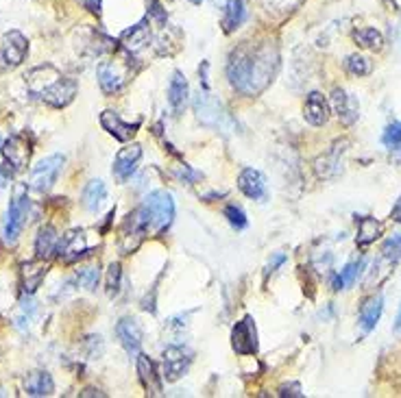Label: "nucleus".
<instances>
[{
  "mask_svg": "<svg viewBox=\"0 0 401 398\" xmlns=\"http://www.w3.org/2000/svg\"><path fill=\"white\" fill-rule=\"evenodd\" d=\"M29 53V39L24 37L20 31H9L3 37V46H0V59L5 61V66L16 68L24 61Z\"/></svg>",
  "mask_w": 401,
  "mask_h": 398,
  "instance_id": "nucleus-9",
  "label": "nucleus"
},
{
  "mask_svg": "<svg viewBox=\"0 0 401 398\" xmlns=\"http://www.w3.org/2000/svg\"><path fill=\"white\" fill-rule=\"evenodd\" d=\"M98 81H100V87H103L105 94H116L124 87L127 83V66H120L118 61H112V63H105L100 66L98 70Z\"/></svg>",
  "mask_w": 401,
  "mask_h": 398,
  "instance_id": "nucleus-16",
  "label": "nucleus"
},
{
  "mask_svg": "<svg viewBox=\"0 0 401 398\" xmlns=\"http://www.w3.org/2000/svg\"><path fill=\"white\" fill-rule=\"evenodd\" d=\"M264 3H266V7H270V5H282L284 9L290 7V0H264Z\"/></svg>",
  "mask_w": 401,
  "mask_h": 398,
  "instance_id": "nucleus-42",
  "label": "nucleus"
},
{
  "mask_svg": "<svg viewBox=\"0 0 401 398\" xmlns=\"http://www.w3.org/2000/svg\"><path fill=\"white\" fill-rule=\"evenodd\" d=\"M232 346L238 355H256L258 353V331L251 316H244L232 329Z\"/></svg>",
  "mask_w": 401,
  "mask_h": 398,
  "instance_id": "nucleus-7",
  "label": "nucleus"
},
{
  "mask_svg": "<svg viewBox=\"0 0 401 398\" xmlns=\"http://www.w3.org/2000/svg\"><path fill=\"white\" fill-rule=\"evenodd\" d=\"M148 27H150V22L142 20V22L136 24V27H131L129 31L122 33L120 42H122V46L127 48L131 55L140 53L144 46H148V42H150V29Z\"/></svg>",
  "mask_w": 401,
  "mask_h": 398,
  "instance_id": "nucleus-21",
  "label": "nucleus"
},
{
  "mask_svg": "<svg viewBox=\"0 0 401 398\" xmlns=\"http://www.w3.org/2000/svg\"><path fill=\"white\" fill-rule=\"evenodd\" d=\"M395 333H401V307H399V313L395 318Z\"/></svg>",
  "mask_w": 401,
  "mask_h": 398,
  "instance_id": "nucleus-44",
  "label": "nucleus"
},
{
  "mask_svg": "<svg viewBox=\"0 0 401 398\" xmlns=\"http://www.w3.org/2000/svg\"><path fill=\"white\" fill-rule=\"evenodd\" d=\"M120 277H122V270H120V263H109V272H107V294L114 296L118 294L120 290Z\"/></svg>",
  "mask_w": 401,
  "mask_h": 398,
  "instance_id": "nucleus-35",
  "label": "nucleus"
},
{
  "mask_svg": "<svg viewBox=\"0 0 401 398\" xmlns=\"http://www.w3.org/2000/svg\"><path fill=\"white\" fill-rule=\"evenodd\" d=\"M100 124H103V129H105L109 135H114L118 142H129V139L138 133V129H140V122H133V124L124 122V120H122L116 111H112V109H107V111L100 113Z\"/></svg>",
  "mask_w": 401,
  "mask_h": 398,
  "instance_id": "nucleus-15",
  "label": "nucleus"
},
{
  "mask_svg": "<svg viewBox=\"0 0 401 398\" xmlns=\"http://www.w3.org/2000/svg\"><path fill=\"white\" fill-rule=\"evenodd\" d=\"M59 248V235L53 227H42L35 240V255L37 259H48Z\"/></svg>",
  "mask_w": 401,
  "mask_h": 398,
  "instance_id": "nucleus-25",
  "label": "nucleus"
},
{
  "mask_svg": "<svg viewBox=\"0 0 401 398\" xmlns=\"http://www.w3.org/2000/svg\"><path fill=\"white\" fill-rule=\"evenodd\" d=\"M138 375L148 396H162L164 375H160L155 361L144 353H138Z\"/></svg>",
  "mask_w": 401,
  "mask_h": 398,
  "instance_id": "nucleus-11",
  "label": "nucleus"
},
{
  "mask_svg": "<svg viewBox=\"0 0 401 398\" xmlns=\"http://www.w3.org/2000/svg\"><path fill=\"white\" fill-rule=\"evenodd\" d=\"M140 211L148 225V235H162L174 218V201L172 196L164 189L150 192L144 203L140 205Z\"/></svg>",
  "mask_w": 401,
  "mask_h": 398,
  "instance_id": "nucleus-3",
  "label": "nucleus"
},
{
  "mask_svg": "<svg viewBox=\"0 0 401 398\" xmlns=\"http://www.w3.org/2000/svg\"><path fill=\"white\" fill-rule=\"evenodd\" d=\"M105 198H107V185L100 179L90 181L83 189V207L88 211H96L100 205H103Z\"/></svg>",
  "mask_w": 401,
  "mask_h": 398,
  "instance_id": "nucleus-27",
  "label": "nucleus"
},
{
  "mask_svg": "<svg viewBox=\"0 0 401 398\" xmlns=\"http://www.w3.org/2000/svg\"><path fill=\"white\" fill-rule=\"evenodd\" d=\"M142 159V146L140 144H131L124 146L118 151L116 159H114V177L124 183L131 179V174L138 170V163Z\"/></svg>",
  "mask_w": 401,
  "mask_h": 398,
  "instance_id": "nucleus-10",
  "label": "nucleus"
},
{
  "mask_svg": "<svg viewBox=\"0 0 401 398\" xmlns=\"http://www.w3.org/2000/svg\"><path fill=\"white\" fill-rule=\"evenodd\" d=\"M13 181V168L9 163L0 166V187H7Z\"/></svg>",
  "mask_w": 401,
  "mask_h": 398,
  "instance_id": "nucleus-37",
  "label": "nucleus"
},
{
  "mask_svg": "<svg viewBox=\"0 0 401 398\" xmlns=\"http://www.w3.org/2000/svg\"><path fill=\"white\" fill-rule=\"evenodd\" d=\"M27 216H29V196H27V187L24 185H18L16 187V194L9 203V209H7V227H5V233H7V242H16L27 225Z\"/></svg>",
  "mask_w": 401,
  "mask_h": 398,
  "instance_id": "nucleus-4",
  "label": "nucleus"
},
{
  "mask_svg": "<svg viewBox=\"0 0 401 398\" xmlns=\"http://www.w3.org/2000/svg\"><path fill=\"white\" fill-rule=\"evenodd\" d=\"M358 222V237H356V242H358V246L360 248H366L369 244H373L375 240H378L380 235H382V222H378L375 218H371V216H362L360 220H356Z\"/></svg>",
  "mask_w": 401,
  "mask_h": 398,
  "instance_id": "nucleus-26",
  "label": "nucleus"
},
{
  "mask_svg": "<svg viewBox=\"0 0 401 398\" xmlns=\"http://www.w3.org/2000/svg\"><path fill=\"white\" fill-rule=\"evenodd\" d=\"M3 155L13 170H22L31 159V144L24 135H11L3 146Z\"/></svg>",
  "mask_w": 401,
  "mask_h": 398,
  "instance_id": "nucleus-14",
  "label": "nucleus"
},
{
  "mask_svg": "<svg viewBox=\"0 0 401 398\" xmlns=\"http://www.w3.org/2000/svg\"><path fill=\"white\" fill-rule=\"evenodd\" d=\"M390 218L401 225V196H399V201L395 203V207H393V211H390Z\"/></svg>",
  "mask_w": 401,
  "mask_h": 398,
  "instance_id": "nucleus-41",
  "label": "nucleus"
},
{
  "mask_svg": "<svg viewBox=\"0 0 401 398\" xmlns=\"http://www.w3.org/2000/svg\"><path fill=\"white\" fill-rule=\"evenodd\" d=\"M382 144L388 148V151H393V148H397L401 144V122H393L386 127L384 135H382Z\"/></svg>",
  "mask_w": 401,
  "mask_h": 398,
  "instance_id": "nucleus-33",
  "label": "nucleus"
},
{
  "mask_svg": "<svg viewBox=\"0 0 401 398\" xmlns=\"http://www.w3.org/2000/svg\"><path fill=\"white\" fill-rule=\"evenodd\" d=\"M24 392L29 396H50L55 392L53 377L48 372H31L27 381H24Z\"/></svg>",
  "mask_w": 401,
  "mask_h": 398,
  "instance_id": "nucleus-23",
  "label": "nucleus"
},
{
  "mask_svg": "<svg viewBox=\"0 0 401 398\" xmlns=\"http://www.w3.org/2000/svg\"><path fill=\"white\" fill-rule=\"evenodd\" d=\"M332 105L336 109V116L338 120L345 124V127H351L358 116H360V105H358V98L354 94H347L345 89L336 87L332 92Z\"/></svg>",
  "mask_w": 401,
  "mask_h": 398,
  "instance_id": "nucleus-12",
  "label": "nucleus"
},
{
  "mask_svg": "<svg viewBox=\"0 0 401 398\" xmlns=\"http://www.w3.org/2000/svg\"><path fill=\"white\" fill-rule=\"evenodd\" d=\"M280 394H282V396H304V392H301V385H299V383H292L290 387L284 385Z\"/></svg>",
  "mask_w": 401,
  "mask_h": 398,
  "instance_id": "nucleus-38",
  "label": "nucleus"
},
{
  "mask_svg": "<svg viewBox=\"0 0 401 398\" xmlns=\"http://www.w3.org/2000/svg\"><path fill=\"white\" fill-rule=\"evenodd\" d=\"M284 261H286V255H282V253L275 255V257L270 259V263H268V272H275V268H280Z\"/></svg>",
  "mask_w": 401,
  "mask_h": 398,
  "instance_id": "nucleus-39",
  "label": "nucleus"
},
{
  "mask_svg": "<svg viewBox=\"0 0 401 398\" xmlns=\"http://www.w3.org/2000/svg\"><path fill=\"white\" fill-rule=\"evenodd\" d=\"M244 18H246L244 0H229L227 7H225V13H222V31L234 33L236 29H240Z\"/></svg>",
  "mask_w": 401,
  "mask_h": 398,
  "instance_id": "nucleus-24",
  "label": "nucleus"
},
{
  "mask_svg": "<svg viewBox=\"0 0 401 398\" xmlns=\"http://www.w3.org/2000/svg\"><path fill=\"white\" fill-rule=\"evenodd\" d=\"M29 89L50 107H66L77 96V81L64 77L53 66H42L29 72Z\"/></svg>",
  "mask_w": 401,
  "mask_h": 398,
  "instance_id": "nucleus-2",
  "label": "nucleus"
},
{
  "mask_svg": "<svg viewBox=\"0 0 401 398\" xmlns=\"http://www.w3.org/2000/svg\"><path fill=\"white\" fill-rule=\"evenodd\" d=\"M116 335L124 351L129 355H138L140 344H142V329L133 318H122L116 325Z\"/></svg>",
  "mask_w": 401,
  "mask_h": 398,
  "instance_id": "nucleus-17",
  "label": "nucleus"
},
{
  "mask_svg": "<svg viewBox=\"0 0 401 398\" xmlns=\"http://www.w3.org/2000/svg\"><path fill=\"white\" fill-rule=\"evenodd\" d=\"M280 57L270 44H242L227 61V79L234 89L244 96L262 94L277 72Z\"/></svg>",
  "mask_w": 401,
  "mask_h": 398,
  "instance_id": "nucleus-1",
  "label": "nucleus"
},
{
  "mask_svg": "<svg viewBox=\"0 0 401 398\" xmlns=\"http://www.w3.org/2000/svg\"><path fill=\"white\" fill-rule=\"evenodd\" d=\"M238 187L244 196L253 198V201H266L268 198V187H266V179L260 170L246 168L240 172L238 177Z\"/></svg>",
  "mask_w": 401,
  "mask_h": 398,
  "instance_id": "nucleus-13",
  "label": "nucleus"
},
{
  "mask_svg": "<svg viewBox=\"0 0 401 398\" xmlns=\"http://www.w3.org/2000/svg\"><path fill=\"white\" fill-rule=\"evenodd\" d=\"M190 3H192V5H200V3H203V0H190Z\"/></svg>",
  "mask_w": 401,
  "mask_h": 398,
  "instance_id": "nucleus-45",
  "label": "nucleus"
},
{
  "mask_svg": "<svg viewBox=\"0 0 401 398\" xmlns=\"http://www.w3.org/2000/svg\"><path fill=\"white\" fill-rule=\"evenodd\" d=\"M192 361V353L184 346H168L164 351V379L166 381H177L181 379Z\"/></svg>",
  "mask_w": 401,
  "mask_h": 398,
  "instance_id": "nucleus-8",
  "label": "nucleus"
},
{
  "mask_svg": "<svg viewBox=\"0 0 401 398\" xmlns=\"http://www.w3.org/2000/svg\"><path fill=\"white\" fill-rule=\"evenodd\" d=\"M194 111H196V118L203 122V124H208V127L225 129V127H229V124H232L227 111H225L220 107V103L214 101V98L208 92L198 94V98L194 101Z\"/></svg>",
  "mask_w": 401,
  "mask_h": 398,
  "instance_id": "nucleus-6",
  "label": "nucleus"
},
{
  "mask_svg": "<svg viewBox=\"0 0 401 398\" xmlns=\"http://www.w3.org/2000/svg\"><path fill=\"white\" fill-rule=\"evenodd\" d=\"M382 259L386 263H390V266L401 259V235L399 233H395L388 240H384V244H382Z\"/></svg>",
  "mask_w": 401,
  "mask_h": 398,
  "instance_id": "nucleus-30",
  "label": "nucleus"
},
{
  "mask_svg": "<svg viewBox=\"0 0 401 398\" xmlns=\"http://www.w3.org/2000/svg\"><path fill=\"white\" fill-rule=\"evenodd\" d=\"M304 116L312 124V127H323L325 122L330 120V103L321 92H312L306 98L304 105Z\"/></svg>",
  "mask_w": 401,
  "mask_h": 398,
  "instance_id": "nucleus-18",
  "label": "nucleus"
},
{
  "mask_svg": "<svg viewBox=\"0 0 401 398\" xmlns=\"http://www.w3.org/2000/svg\"><path fill=\"white\" fill-rule=\"evenodd\" d=\"M188 98H190V85H188V79L184 77V72H174L172 79H170V85H168V103L174 111V116H179L186 105H188Z\"/></svg>",
  "mask_w": 401,
  "mask_h": 398,
  "instance_id": "nucleus-19",
  "label": "nucleus"
},
{
  "mask_svg": "<svg viewBox=\"0 0 401 398\" xmlns=\"http://www.w3.org/2000/svg\"><path fill=\"white\" fill-rule=\"evenodd\" d=\"M390 153H393V159H395V161H397V163L401 166V144H399L397 148H393Z\"/></svg>",
  "mask_w": 401,
  "mask_h": 398,
  "instance_id": "nucleus-43",
  "label": "nucleus"
},
{
  "mask_svg": "<svg viewBox=\"0 0 401 398\" xmlns=\"http://www.w3.org/2000/svg\"><path fill=\"white\" fill-rule=\"evenodd\" d=\"M225 218L229 220V225H232L234 229H244V227L249 225L246 213H244V211H242L240 207H236V205L225 207Z\"/></svg>",
  "mask_w": 401,
  "mask_h": 398,
  "instance_id": "nucleus-34",
  "label": "nucleus"
},
{
  "mask_svg": "<svg viewBox=\"0 0 401 398\" xmlns=\"http://www.w3.org/2000/svg\"><path fill=\"white\" fill-rule=\"evenodd\" d=\"M354 39L362 46V48H371V51H380L384 37L378 29H358L354 33Z\"/></svg>",
  "mask_w": 401,
  "mask_h": 398,
  "instance_id": "nucleus-29",
  "label": "nucleus"
},
{
  "mask_svg": "<svg viewBox=\"0 0 401 398\" xmlns=\"http://www.w3.org/2000/svg\"><path fill=\"white\" fill-rule=\"evenodd\" d=\"M347 70L354 74V77H366L371 72V63L362 55H351L347 57Z\"/></svg>",
  "mask_w": 401,
  "mask_h": 398,
  "instance_id": "nucleus-32",
  "label": "nucleus"
},
{
  "mask_svg": "<svg viewBox=\"0 0 401 398\" xmlns=\"http://www.w3.org/2000/svg\"><path fill=\"white\" fill-rule=\"evenodd\" d=\"M382 311H384V298L382 294H375L371 296L369 301H364V305L360 307V316H358V322H360V329L362 333H371L375 327H378V322L382 318Z\"/></svg>",
  "mask_w": 401,
  "mask_h": 398,
  "instance_id": "nucleus-20",
  "label": "nucleus"
},
{
  "mask_svg": "<svg viewBox=\"0 0 401 398\" xmlns=\"http://www.w3.org/2000/svg\"><path fill=\"white\" fill-rule=\"evenodd\" d=\"M98 279H100V270H98V266H88V268H83V270L79 272V275H77L79 285H81L83 290H88V292L96 290Z\"/></svg>",
  "mask_w": 401,
  "mask_h": 398,
  "instance_id": "nucleus-31",
  "label": "nucleus"
},
{
  "mask_svg": "<svg viewBox=\"0 0 401 398\" xmlns=\"http://www.w3.org/2000/svg\"><path fill=\"white\" fill-rule=\"evenodd\" d=\"M81 3H83L92 13H96V15L100 13V0H81Z\"/></svg>",
  "mask_w": 401,
  "mask_h": 398,
  "instance_id": "nucleus-40",
  "label": "nucleus"
},
{
  "mask_svg": "<svg viewBox=\"0 0 401 398\" xmlns=\"http://www.w3.org/2000/svg\"><path fill=\"white\" fill-rule=\"evenodd\" d=\"M46 272H48V263L44 259L24 263L22 266V292L24 294H33L42 285Z\"/></svg>",
  "mask_w": 401,
  "mask_h": 398,
  "instance_id": "nucleus-22",
  "label": "nucleus"
},
{
  "mask_svg": "<svg viewBox=\"0 0 401 398\" xmlns=\"http://www.w3.org/2000/svg\"><path fill=\"white\" fill-rule=\"evenodd\" d=\"M33 313H35V303H31V301H27V303H22V307H20V316H18V325L20 327H24V322H31V318H33Z\"/></svg>",
  "mask_w": 401,
  "mask_h": 398,
  "instance_id": "nucleus-36",
  "label": "nucleus"
},
{
  "mask_svg": "<svg viewBox=\"0 0 401 398\" xmlns=\"http://www.w3.org/2000/svg\"><path fill=\"white\" fill-rule=\"evenodd\" d=\"M64 163H66L64 155H50V157L42 159L31 172V187L35 192H48L55 185Z\"/></svg>",
  "mask_w": 401,
  "mask_h": 398,
  "instance_id": "nucleus-5",
  "label": "nucleus"
},
{
  "mask_svg": "<svg viewBox=\"0 0 401 398\" xmlns=\"http://www.w3.org/2000/svg\"><path fill=\"white\" fill-rule=\"evenodd\" d=\"M362 266H364V261H362V259H360V261H351V263H347V266L338 272V277L334 279V290H336V292H340V290H347V287L354 285V283H356V279L360 277Z\"/></svg>",
  "mask_w": 401,
  "mask_h": 398,
  "instance_id": "nucleus-28",
  "label": "nucleus"
}]
</instances>
